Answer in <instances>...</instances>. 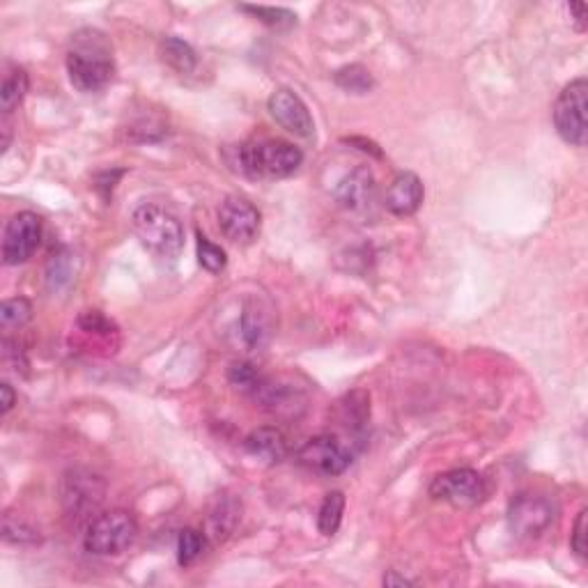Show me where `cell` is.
I'll return each mask as SVG.
<instances>
[{
    "label": "cell",
    "instance_id": "6da1fadb",
    "mask_svg": "<svg viewBox=\"0 0 588 588\" xmlns=\"http://www.w3.org/2000/svg\"><path fill=\"white\" fill-rule=\"evenodd\" d=\"M69 81L81 92H97L113 79L115 63L111 42L99 30L85 28L72 35L67 51Z\"/></svg>",
    "mask_w": 588,
    "mask_h": 588
},
{
    "label": "cell",
    "instance_id": "7a4b0ae2",
    "mask_svg": "<svg viewBox=\"0 0 588 588\" xmlns=\"http://www.w3.org/2000/svg\"><path fill=\"white\" fill-rule=\"evenodd\" d=\"M237 164L239 170L249 177L283 180V177L297 173L299 166L304 164V152L281 138H267V141L239 145Z\"/></svg>",
    "mask_w": 588,
    "mask_h": 588
},
{
    "label": "cell",
    "instance_id": "3957f363",
    "mask_svg": "<svg viewBox=\"0 0 588 588\" xmlns=\"http://www.w3.org/2000/svg\"><path fill=\"white\" fill-rule=\"evenodd\" d=\"M136 237L159 260H175L184 246V228L166 207L145 203L131 216Z\"/></svg>",
    "mask_w": 588,
    "mask_h": 588
},
{
    "label": "cell",
    "instance_id": "277c9868",
    "mask_svg": "<svg viewBox=\"0 0 588 588\" xmlns=\"http://www.w3.org/2000/svg\"><path fill=\"white\" fill-rule=\"evenodd\" d=\"M138 524L127 510H108L92 517L83 536L85 552L95 556H118L136 543Z\"/></svg>",
    "mask_w": 588,
    "mask_h": 588
},
{
    "label": "cell",
    "instance_id": "5b68a950",
    "mask_svg": "<svg viewBox=\"0 0 588 588\" xmlns=\"http://www.w3.org/2000/svg\"><path fill=\"white\" fill-rule=\"evenodd\" d=\"M588 108V83L586 79H577L568 83L561 90L559 99L554 104V127L563 141L572 147H584L588 136L586 122Z\"/></svg>",
    "mask_w": 588,
    "mask_h": 588
},
{
    "label": "cell",
    "instance_id": "8992f818",
    "mask_svg": "<svg viewBox=\"0 0 588 588\" xmlns=\"http://www.w3.org/2000/svg\"><path fill=\"white\" fill-rule=\"evenodd\" d=\"M554 506L543 494L522 492L510 501L508 526L517 538H538L552 526Z\"/></svg>",
    "mask_w": 588,
    "mask_h": 588
},
{
    "label": "cell",
    "instance_id": "52a82bcc",
    "mask_svg": "<svg viewBox=\"0 0 588 588\" xmlns=\"http://www.w3.org/2000/svg\"><path fill=\"white\" fill-rule=\"evenodd\" d=\"M297 462L301 467L320 476H338L352 464V451L345 441L331 435L308 439L299 448Z\"/></svg>",
    "mask_w": 588,
    "mask_h": 588
},
{
    "label": "cell",
    "instance_id": "ba28073f",
    "mask_svg": "<svg viewBox=\"0 0 588 588\" xmlns=\"http://www.w3.org/2000/svg\"><path fill=\"white\" fill-rule=\"evenodd\" d=\"M106 494V483L97 474L85 469H72L60 483L63 506L72 517H88L102 506Z\"/></svg>",
    "mask_w": 588,
    "mask_h": 588
},
{
    "label": "cell",
    "instance_id": "9c48e42d",
    "mask_svg": "<svg viewBox=\"0 0 588 588\" xmlns=\"http://www.w3.org/2000/svg\"><path fill=\"white\" fill-rule=\"evenodd\" d=\"M430 497L455 508H471L485 497V483L474 469H451L430 483Z\"/></svg>",
    "mask_w": 588,
    "mask_h": 588
},
{
    "label": "cell",
    "instance_id": "30bf717a",
    "mask_svg": "<svg viewBox=\"0 0 588 588\" xmlns=\"http://www.w3.org/2000/svg\"><path fill=\"white\" fill-rule=\"evenodd\" d=\"M42 242V219L35 212H19L7 221L3 232V262L23 265L33 258Z\"/></svg>",
    "mask_w": 588,
    "mask_h": 588
},
{
    "label": "cell",
    "instance_id": "8fae6325",
    "mask_svg": "<svg viewBox=\"0 0 588 588\" xmlns=\"http://www.w3.org/2000/svg\"><path fill=\"white\" fill-rule=\"evenodd\" d=\"M251 396L276 419H299L306 409V393L288 379L265 377Z\"/></svg>",
    "mask_w": 588,
    "mask_h": 588
},
{
    "label": "cell",
    "instance_id": "7c38bea8",
    "mask_svg": "<svg viewBox=\"0 0 588 588\" xmlns=\"http://www.w3.org/2000/svg\"><path fill=\"white\" fill-rule=\"evenodd\" d=\"M219 228L232 244H251L260 232L258 207L242 196H228L219 205Z\"/></svg>",
    "mask_w": 588,
    "mask_h": 588
},
{
    "label": "cell",
    "instance_id": "4fadbf2b",
    "mask_svg": "<svg viewBox=\"0 0 588 588\" xmlns=\"http://www.w3.org/2000/svg\"><path fill=\"white\" fill-rule=\"evenodd\" d=\"M267 108L278 125L288 129L290 134L299 138H313L315 134L313 115L304 104V99H301L294 90L290 88L274 90L267 102Z\"/></svg>",
    "mask_w": 588,
    "mask_h": 588
},
{
    "label": "cell",
    "instance_id": "5bb4252c",
    "mask_svg": "<svg viewBox=\"0 0 588 588\" xmlns=\"http://www.w3.org/2000/svg\"><path fill=\"white\" fill-rule=\"evenodd\" d=\"M336 203L350 214H368L377 203V180L368 166L354 168L336 187Z\"/></svg>",
    "mask_w": 588,
    "mask_h": 588
},
{
    "label": "cell",
    "instance_id": "9a60e30c",
    "mask_svg": "<svg viewBox=\"0 0 588 588\" xmlns=\"http://www.w3.org/2000/svg\"><path fill=\"white\" fill-rule=\"evenodd\" d=\"M425 198V189L421 177L412 173V170H405V173H398L393 177V182L386 189L384 205L386 210L396 216H412L421 210Z\"/></svg>",
    "mask_w": 588,
    "mask_h": 588
},
{
    "label": "cell",
    "instance_id": "2e32d148",
    "mask_svg": "<svg viewBox=\"0 0 588 588\" xmlns=\"http://www.w3.org/2000/svg\"><path fill=\"white\" fill-rule=\"evenodd\" d=\"M237 334L249 352H260L272 338V317L260 306V301H249L237 320Z\"/></svg>",
    "mask_w": 588,
    "mask_h": 588
},
{
    "label": "cell",
    "instance_id": "e0dca14e",
    "mask_svg": "<svg viewBox=\"0 0 588 588\" xmlns=\"http://www.w3.org/2000/svg\"><path fill=\"white\" fill-rule=\"evenodd\" d=\"M239 520H242V504L230 494H219L210 508V515H207V536L214 543H223L237 529Z\"/></svg>",
    "mask_w": 588,
    "mask_h": 588
},
{
    "label": "cell",
    "instance_id": "ac0fdd59",
    "mask_svg": "<svg viewBox=\"0 0 588 588\" xmlns=\"http://www.w3.org/2000/svg\"><path fill=\"white\" fill-rule=\"evenodd\" d=\"M246 451H249L255 460L265 464H278L288 458V439L278 428H258L246 437Z\"/></svg>",
    "mask_w": 588,
    "mask_h": 588
},
{
    "label": "cell",
    "instance_id": "d6986e66",
    "mask_svg": "<svg viewBox=\"0 0 588 588\" xmlns=\"http://www.w3.org/2000/svg\"><path fill=\"white\" fill-rule=\"evenodd\" d=\"M340 409V423L354 432L363 430V425L370 419V398L363 391H352L338 402Z\"/></svg>",
    "mask_w": 588,
    "mask_h": 588
},
{
    "label": "cell",
    "instance_id": "ffe728a7",
    "mask_svg": "<svg viewBox=\"0 0 588 588\" xmlns=\"http://www.w3.org/2000/svg\"><path fill=\"white\" fill-rule=\"evenodd\" d=\"M28 92V74L23 67H10L3 76V88H0V108L5 115H10L17 108Z\"/></svg>",
    "mask_w": 588,
    "mask_h": 588
},
{
    "label": "cell",
    "instance_id": "44dd1931",
    "mask_svg": "<svg viewBox=\"0 0 588 588\" xmlns=\"http://www.w3.org/2000/svg\"><path fill=\"white\" fill-rule=\"evenodd\" d=\"M161 58H164V63L168 67H173L175 72L180 74H191L198 63L196 51H193L187 42L177 40V37H166V40L161 42Z\"/></svg>",
    "mask_w": 588,
    "mask_h": 588
},
{
    "label": "cell",
    "instance_id": "7402d4cb",
    "mask_svg": "<svg viewBox=\"0 0 588 588\" xmlns=\"http://www.w3.org/2000/svg\"><path fill=\"white\" fill-rule=\"evenodd\" d=\"M334 81L340 90L350 92V95H368L375 88V79L368 67L363 65H347L338 69Z\"/></svg>",
    "mask_w": 588,
    "mask_h": 588
},
{
    "label": "cell",
    "instance_id": "603a6c76",
    "mask_svg": "<svg viewBox=\"0 0 588 588\" xmlns=\"http://www.w3.org/2000/svg\"><path fill=\"white\" fill-rule=\"evenodd\" d=\"M343 513H345V494L343 492H329L324 497L320 513H317V529L324 536H334L338 531L340 522H343Z\"/></svg>",
    "mask_w": 588,
    "mask_h": 588
},
{
    "label": "cell",
    "instance_id": "cb8c5ba5",
    "mask_svg": "<svg viewBox=\"0 0 588 588\" xmlns=\"http://www.w3.org/2000/svg\"><path fill=\"white\" fill-rule=\"evenodd\" d=\"M244 12L253 14L255 19L265 23L269 28L276 30H290L297 26V14L285 10V7H255V5H242Z\"/></svg>",
    "mask_w": 588,
    "mask_h": 588
},
{
    "label": "cell",
    "instance_id": "d4e9b609",
    "mask_svg": "<svg viewBox=\"0 0 588 588\" xmlns=\"http://www.w3.org/2000/svg\"><path fill=\"white\" fill-rule=\"evenodd\" d=\"M30 317H33V306L23 297L7 299L3 301V306H0V324H3L5 331L21 329Z\"/></svg>",
    "mask_w": 588,
    "mask_h": 588
},
{
    "label": "cell",
    "instance_id": "484cf974",
    "mask_svg": "<svg viewBox=\"0 0 588 588\" xmlns=\"http://www.w3.org/2000/svg\"><path fill=\"white\" fill-rule=\"evenodd\" d=\"M205 549V533L196 529H184L177 538V561L180 566H191L203 556Z\"/></svg>",
    "mask_w": 588,
    "mask_h": 588
},
{
    "label": "cell",
    "instance_id": "4316f807",
    "mask_svg": "<svg viewBox=\"0 0 588 588\" xmlns=\"http://www.w3.org/2000/svg\"><path fill=\"white\" fill-rule=\"evenodd\" d=\"M228 379H230V384L235 386V389H239L242 393H249V396H251V393L260 386L262 379H265V375H262L260 370L253 366V363L237 361V363H232V366H230Z\"/></svg>",
    "mask_w": 588,
    "mask_h": 588
},
{
    "label": "cell",
    "instance_id": "83f0119b",
    "mask_svg": "<svg viewBox=\"0 0 588 588\" xmlns=\"http://www.w3.org/2000/svg\"><path fill=\"white\" fill-rule=\"evenodd\" d=\"M3 538L5 543H12V545H35L40 543V536H37V531L33 526H28L19 517H14L12 513H5L3 517Z\"/></svg>",
    "mask_w": 588,
    "mask_h": 588
},
{
    "label": "cell",
    "instance_id": "f1b7e54d",
    "mask_svg": "<svg viewBox=\"0 0 588 588\" xmlns=\"http://www.w3.org/2000/svg\"><path fill=\"white\" fill-rule=\"evenodd\" d=\"M198 262H200V267L207 269L210 274H219L228 265L226 251H223L221 246L212 244L210 239L203 235V232H198Z\"/></svg>",
    "mask_w": 588,
    "mask_h": 588
},
{
    "label": "cell",
    "instance_id": "f546056e",
    "mask_svg": "<svg viewBox=\"0 0 588 588\" xmlns=\"http://www.w3.org/2000/svg\"><path fill=\"white\" fill-rule=\"evenodd\" d=\"M586 533H588V510L582 508L579 510L577 520H575V526H572V536H570V547L572 552H575V556L579 561H586V549H588V543H586Z\"/></svg>",
    "mask_w": 588,
    "mask_h": 588
},
{
    "label": "cell",
    "instance_id": "4dcf8cb0",
    "mask_svg": "<svg viewBox=\"0 0 588 588\" xmlns=\"http://www.w3.org/2000/svg\"><path fill=\"white\" fill-rule=\"evenodd\" d=\"M566 10L570 14L572 23H575V28L579 30V33H584L586 30V5L584 3H568Z\"/></svg>",
    "mask_w": 588,
    "mask_h": 588
},
{
    "label": "cell",
    "instance_id": "1f68e13d",
    "mask_svg": "<svg viewBox=\"0 0 588 588\" xmlns=\"http://www.w3.org/2000/svg\"><path fill=\"white\" fill-rule=\"evenodd\" d=\"M345 143H350V145H361L359 150H363V152H370L373 154V157H382V150H379V147L373 143V141H366V138H345Z\"/></svg>",
    "mask_w": 588,
    "mask_h": 588
},
{
    "label": "cell",
    "instance_id": "d6a6232c",
    "mask_svg": "<svg viewBox=\"0 0 588 588\" xmlns=\"http://www.w3.org/2000/svg\"><path fill=\"white\" fill-rule=\"evenodd\" d=\"M0 396H3V402H0V405H3V414H7L14 407V402H17V396H14L10 384L0 386Z\"/></svg>",
    "mask_w": 588,
    "mask_h": 588
},
{
    "label": "cell",
    "instance_id": "836d02e7",
    "mask_svg": "<svg viewBox=\"0 0 588 588\" xmlns=\"http://www.w3.org/2000/svg\"><path fill=\"white\" fill-rule=\"evenodd\" d=\"M384 584L386 586H409L414 582H412V579H407V577H396V572H389V575L384 577Z\"/></svg>",
    "mask_w": 588,
    "mask_h": 588
}]
</instances>
